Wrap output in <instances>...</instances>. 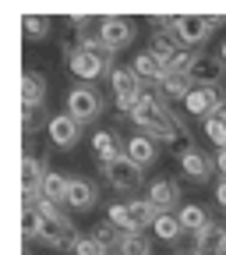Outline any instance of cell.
Instances as JSON below:
<instances>
[{"instance_id":"cell-1","label":"cell","mask_w":226,"mask_h":255,"mask_svg":"<svg viewBox=\"0 0 226 255\" xmlns=\"http://www.w3.org/2000/svg\"><path fill=\"white\" fill-rule=\"evenodd\" d=\"M36 213H39V220H43V223H39V238H36L39 245H46V248H71V245H75L78 231H75L71 216H64V213H60V206L39 199Z\"/></svg>"},{"instance_id":"cell-2","label":"cell","mask_w":226,"mask_h":255,"mask_svg":"<svg viewBox=\"0 0 226 255\" xmlns=\"http://www.w3.org/2000/svg\"><path fill=\"white\" fill-rule=\"evenodd\" d=\"M68 114H71L78 124L95 121V117L103 114V96L95 92L92 85H85V82L71 85V92H68Z\"/></svg>"},{"instance_id":"cell-3","label":"cell","mask_w":226,"mask_h":255,"mask_svg":"<svg viewBox=\"0 0 226 255\" xmlns=\"http://www.w3.org/2000/svg\"><path fill=\"white\" fill-rule=\"evenodd\" d=\"M95 36L103 39V46L110 50V53H117V50H124V46H131L135 43V21L131 18H117V14H106V18H99V32Z\"/></svg>"},{"instance_id":"cell-4","label":"cell","mask_w":226,"mask_h":255,"mask_svg":"<svg viewBox=\"0 0 226 255\" xmlns=\"http://www.w3.org/2000/svg\"><path fill=\"white\" fill-rule=\"evenodd\" d=\"M99 170L106 174V181L117 188V191H138L142 188V167L127 156H117L113 163H99Z\"/></svg>"},{"instance_id":"cell-5","label":"cell","mask_w":226,"mask_h":255,"mask_svg":"<svg viewBox=\"0 0 226 255\" xmlns=\"http://www.w3.org/2000/svg\"><path fill=\"white\" fill-rule=\"evenodd\" d=\"M68 68H71V75L78 78V82H85V85H92L99 75H110V57H99V53H88V50H75L71 57H68Z\"/></svg>"},{"instance_id":"cell-6","label":"cell","mask_w":226,"mask_h":255,"mask_svg":"<svg viewBox=\"0 0 226 255\" xmlns=\"http://www.w3.org/2000/svg\"><path fill=\"white\" fill-rule=\"evenodd\" d=\"M219 107H226L223 92H219V89H205V85H195V89L187 92V100H184V110H187L191 117H202V121L216 117Z\"/></svg>"},{"instance_id":"cell-7","label":"cell","mask_w":226,"mask_h":255,"mask_svg":"<svg viewBox=\"0 0 226 255\" xmlns=\"http://www.w3.org/2000/svg\"><path fill=\"white\" fill-rule=\"evenodd\" d=\"M46 135L53 142V149H75L78 138H81V124L64 110V114H53L50 124H46Z\"/></svg>"},{"instance_id":"cell-8","label":"cell","mask_w":226,"mask_h":255,"mask_svg":"<svg viewBox=\"0 0 226 255\" xmlns=\"http://www.w3.org/2000/svg\"><path fill=\"white\" fill-rule=\"evenodd\" d=\"M187 78H191V85L219 89V82L226 78V64L219 60V53H216V57H205V53H198V60H195V68L187 71Z\"/></svg>"},{"instance_id":"cell-9","label":"cell","mask_w":226,"mask_h":255,"mask_svg":"<svg viewBox=\"0 0 226 255\" xmlns=\"http://www.w3.org/2000/svg\"><path fill=\"white\" fill-rule=\"evenodd\" d=\"M173 32H177V39L184 46H198V43H205L212 36V25H209L205 14H177Z\"/></svg>"},{"instance_id":"cell-10","label":"cell","mask_w":226,"mask_h":255,"mask_svg":"<svg viewBox=\"0 0 226 255\" xmlns=\"http://www.w3.org/2000/svg\"><path fill=\"white\" fill-rule=\"evenodd\" d=\"M131 68H135V75H138L142 82H152V85H163V82H166V75H170V64H166L163 57H155L152 50L135 53Z\"/></svg>"},{"instance_id":"cell-11","label":"cell","mask_w":226,"mask_h":255,"mask_svg":"<svg viewBox=\"0 0 226 255\" xmlns=\"http://www.w3.org/2000/svg\"><path fill=\"white\" fill-rule=\"evenodd\" d=\"M177 163H180V174H187L191 181H198L205 184L212 177V167H216V156L202 152V149H187L184 156H177Z\"/></svg>"},{"instance_id":"cell-12","label":"cell","mask_w":226,"mask_h":255,"mask_svg":"<svg viewBox=\"0 0 226 255\" xmlns=\"http://www.w3.org/2000/svg\"><path fill=\"white\" fill-rule=\"evenodd\" d=\"M159 213H173V206L180 202V184L177 181H170V177H155L152 184H149V195H145Z\"/></svg>"},{"instance_id":"cell-13","label":"cell","mask_w":226,"mask_h":255,"mask_svg":"<svg viewBox=\"0 0 226 255\" xmlns=\"http://www.w3.org/2000/svg\"><path fill=\"white\" fill-rule=\"evenodd\" d=\"M95 202H99V188L88 177H71V191L64 206H71L75 213H88V209H95Z\"/></svg>"},{"instance_id":"cell-14","label":"cell","mask_w":226,"mask_h":255,"mask_svg":"<svg viewBox=\"0 0 226 255\" xmlns=\"http://www.w3.org/2000/svg\"><path fill=\"white\" fill-rule=\"evenodd\" d=\"M46 159H36V156H21V195H39V188L46 181Z\"/></svg>"},{"instance_id":"cell-15","label":"cell","mask_w":226,"mask_h":255,"mask_svg":"<svg viewBox=\"0 0 226 255\" xmlns=\"http://www.w3.org/2000/svg\"><path fill=\"white\" fill-rule=\"evenodd\" d=\"M110 89H113V100L117 96H142L145 82L135 75V68H110Z\"/></svg>"},{"instance_id":"cell-16","label":"cell","mask_w":226,"mask_h":255,"mask_svg":"<svg viewBox=\"0 0 226 255\" xmlns=\"http://www.w3.org/2000/svg\"><path fill=\"white\" fill-rule=\"evenodd\" d=\"M124 156H127V159H135V163L145 170L149 163H155V156H159V145H155V138H149V135H135V138H127V145H124Z\"/></svg>"},{"instance_id":"cell-17","label":"cell","mask_w":226,"mask_h":255,"mask_svg":"<svg viewBox=\"0 0 226 255\" xmlns=\"http://www.w3.org/2000/svg\"><path fill=\"white\" fill-rule=\"evenodd\" d=\"M46 100V78L39 71H25L21 75V107L28 110H39Z\"/></svg>"},{"instance_id":"cell-18","label":"cell","mask_w":226,"mask_h":255,"mask_svg":"<svg viewBox=\"0 0 226 255\" xmlns=\"http://www.w3.org/2000/svg\"><path fill=\"white\" fill-rule=\"evenodd\" d=\"M124 138L117 135V131H95L92 135V149H95V156H99V163H113L117 156H124Z\"/></svg>"},{"instance_id":"cell-19","label":"cell","mask_w":226,"mask_h":255,"mask_svg":"<svg viewBox=\"0 0 226 255\" xmlns=\"http://www.w3.org/2000/svg\"><path fill=\"white\" fill-rule=\"evenodd\" d=\"M68 191H71V177L50 170L46 181H43V188H39V199H46V202L57 206V202H68Z\"/></svg>"},{"instance_id":"cell-20","label":"cell","mask_w":226,"mask_h":255,"mask_svg":"<svg viewBox=\"0 0 226 255\" xmlns=\"http://www.w3.org/2000/svg\"><path fill=\"white\" fill-rule=\"evenodd\" d=\"M223 238H226V223H209L205 231L195 234V252L198 255H216L219 245H223Z\"/></svg>"},{"instance_id":"cell-21","label":"cell","mask_w":226,"mask_h":255,"mask_svg":"<svg viewBox=\"0 0 226 255\" xmlns=\"http://www.w3.org/2000/svg\"><path fill=\"white\" fill-rule=\"evenodd\" d=\"M177 220H180V227L184 231H191V234H198V231H205L209 227V213L202 209V206H195V202H184L180 209H177Z\"/></svg>"},{"instance_id":"cell-22","label":"cell","mask_w":226,"mask_h":255,"mask_svg":"<svg viewBox=\"0 0 226 255\" xmlns=\"http://www.w3.org/2000/svg\"><path fill=\"white\" fill-rule=\"evenodd\" d=\"M191 89H195V85H191V78H187V75H173V71H170V75H166V82L159 85V96H163L166 103H170V100H173V103H177V100L184 103Z\"/></svg>"},{"instance_id":"cell-23","label":"cell","mask_w":226,"mask_h":255,"mask_svg":"<svg viewBox=\"0 0 226 255\" xmlns=\"http://www.w3.org/2000/svg\"><path fill=\"white\" fill-rule=\"evenodd\" d=\"M152 231H155V238H159V241H166V245H173V241L184 234L177 213H159V216H155V223H152Z\"/></svg>"},{"instance_id":"cell-24","label":"cell","mask_w":226,"mask_h":255,"mask_svg":"<svg viewBox=\"0 0 226 255\" xmlns=\"http://www.w3.org/2000/svg\"><path fill=\"white\" fill-rule=\"evenodd\" d=\"M106 220L113 223L117 231H124V234H138V227H135V216H131V202H110Z\"/></svg>"},{"instance_id":"cell-25","label":"cell","mask_w":226,"mask_h":255,"mask_svg":"<svg viewBox=\"0 0 226 255\" xmlns=\"http://www.w3.org/2000/svg\"><path fill=\"white\" fill-rule=\"evenodd\" d=\"M149 50L170 64V57H173V53H180V39H177V32H152V46H149Z\"/></svg>"},{"instance_id":"cell-26","label":"cell","mask_w":226,"mask_h":255,"mask_svg":"<svg viewBox=\"0 0 226 255\" xmlns=\"http://www.w3.org/2000/svg\"><path fill=\"white\" fill-rule=\"evenodd\" d=\"M92 238L99 241L106 252H117V248H120V241H124V231H117L110 220H99V223L92 227Z\"/></svg>"},{"instance_id":"cell-27","label":"cell","mask_w":226,"mask_h":255,"mask_svg":"<svg viewBox=\"0 0 226 255\" xmlns=\"http://www.w3.org/2000/svg\"><path fill=\"white\" fill-rule=\"evenodd\" d=\"M131 216H135V227H138V234H142L145 227H152V223H155L159 209H155L149 199H135V202H131Z\"/></svg>"},{"instance_id":"cell-28","label":"cell","mask_w":226,"mask_h":255,"mask_svg":"<svg viewBox=\"0 0 226 255\" xmlns=\"http://www.w3.org/2000/svg\"><path fill=\"white\" fill-rule=\"evenodd\" d=\"M113 255H152V241L145 234H124V241Z\"/></svg>"},{"instance_id":"cell-29","label":"cell","mask_w":226,"mask_h":255,"mask_svg":"<svg viewBox=\"0 0 226 255\" xmlns=\"http://www.w3.org/2000/svg\"><path fill=\"white\" fill-rule=\"evenodd\" d=\"M46 124H50V117H46L43 110H28V107H21V131H25V138L36 135V131H43Z\"/></svg>"},{"instance_id":"cell-30","label":"cell","mask_w":226,"mask_h":255,"mask_svg":"<svg viewBox=\"0 0 226 255\" xmlns=\"http://www.w3.org/2000/svg\"><path fill=\"white\" fill-rule=\"evenodd\" d=\"M21 28H25V39H43L50 32V18L43 14H25L21 18Z\"/></svg>"},{"instance_id":"cell-31","label":"cell","mask_w":226,"mask_h":255,"mask_svg":"<svg viewBox=\"0 0 226 255\" xmlns=\"http://www.w3.org/2000/svg\"><path fill=\"white\" fill-rule=\"evenodd\" d=\"M68 252H71V255H110L99 241L92 238V234H78V238H75V245H71Z\"/></svg>"},{"instance_id":"cell-32","label":"cell","mask_w":226,"mask_h":255,"mask_svg":"<svg viewBox=\"0 0 226 255\" xmlns=\"http://www.w3.org/2000/svg\"><path fill=\"white\" fill-rule=\"evenodd\" d=\"M195 60H198V53L180 50V53H173V57H170V71H173V75H187L191 68H195Z\"/></svg>"},{"instance_id":"cell-33","label":"cell","mask_w":226,"mask_h":255,"mask_svg":"<svg viewBox=\"0 0 226 255\" xmlns=\"http://www.w3.org/2000/svg\"><path fill=\"white\" fill-rule=\"evenodd\" d=\"M39 213L36 209H21V234H25V241H32V238H39Z\"/></svg>"},{"instance_id":"cell-34","label":"cell","mask_w":226,"mask_h":255,"mask_svg":"<svg viewBox=\"0 0 226 255\" xmlns=\"http://www.w3.org/2000/svg\"><path fill=\"white\" fill-rule=\"evenodd\" d=\"M202 128H205V135L219 145V149H226V124L219 121V117H209V121H202Z\"/></svg>"},{"instance_id":"cell-35","label":"cell","mask_w":226,"mask_h":255,"mask_svg":"<svg viewBox=\"0 0 226 255\" xmlns=\"http://www.w3.org/2000/svg\"><path fill=\"white\" fill-rule=\"evenodd\" d=\"M216 170H219L223 181H226V149H216Z\"/></svg>"},{"instance_id":"cell-36","label":"cell","mask_w":226,"mask_h":255,"mask_svg":"<svg viewBox=\"0 0 226 255\" xmlns=\"http://www.w3.org/2000/svg\"><path fill=\"white\" fill-rule=\"evenodd\" d=\"M216 202H219V209H226V181L216 184Z\"/></svg>"},{"instance_id":"cell-37","label":"cell","mask_w":226,"mask_h":255,"mask_svg":"<svg viewBox=\"0 0 226 255\" xmlns=\"http://www.w3.org/2000/svg\"><path fill=\"white\" fill-rule=\"evenodd\" d=\"M71 25H75V28H81V32H85V28H88V18H85V14H71Z\"/></svg>"},{"instance_id":"cell-38","label":"cell","mask_w":226,"mask_h":255,"mask_svg":"<svg viewBox=\"0 0 226 255\" xmlns=\"http://www.w3.org/2000/svg\"><path fill=\"white\" fill-rule=\"evenodd\" d=\"M205 18H209V25H212V32H216V28H223V25H226V18H223V14H205Z\"/></svg>"},{"instance_id":"cell-39","label":"cell","mask_w":226,"mask_h":255,"mask_svg":"<svg viewBox=\"0 0 226 255\" xmlns=\"http://www.w3.org/2000/svg\"><path fill=\"white\" fill-rule=\"evenodd\" d=\"M219 60H223V64H226V43H223V46H219Z\"/></svg>"},{"instance_id":"cell-40","label":"cell","mask_w":226,"mask_h":255,"mask_svg":"<svg viewBox=\"0 0 226 255\" xmlns=\"http://www.w3.org/2000/svg\"><path fill=\"white\" fill-rule=\"evenodd\" d=\"M180 255H198V252H180Z\"/></svg>"}]
</instances>
